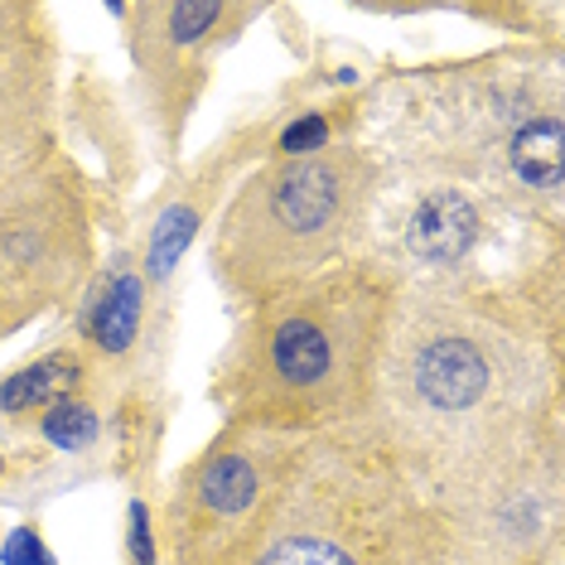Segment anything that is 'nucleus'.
Segmentation results:
<instances>
[{"label": "nucleus", "instance_id": "f257e3e1", "mask_svg": "<svg viewBox=\"0 0 565 565\" xmlns=\"http://www.w3.org/2000/svg\"><path fill=\"white\" fill-rule=\"evenodd\" d=\"M542 382L536 343L493 310L420 290L392 300L367 411L416 473L469 479L522 455Z\"/></svg>", "mask_w": 565, "mask_h": 565}, {"label": "nucleus", "instance_id": "f03ea898", "mask_svg": "<svg viewBox=\"0 0 565 565\" xmlns=\"http://www.w3.org/2000/svg\"><path fill=\"white\" fill-rule=\"evenodd\" d=\"M396 280L382 266H333L262 295L217 367V396L237 426L300 435L363 420Z\"/></svg>", "mask_w": 565, "mask_h": 565}, {"label": "nucleus", "instance_id": "7ed1b4c3", "mask_svg": "<svg viewBox=\"0 0 565 565\" xmlns=\"http://www.w3.org/2000/svg\"><path fill=\"white\" fill-rule=\"evenodd\" d=\"M406 459L372 440H295L252 522L209 565H455Z\"/></svg>", "mask_w": 565, "mask_h": 565}, {"label": "nucleus", "instance_id": "20e7f679", "mask_svg": "<svg viewBox=\"0 0 565 565\" xmlns=\"http://www.w3.org/2000/svg\"><path fill=\"white\" fill-rule=\"evenodd\" d=\"M372 189L363 156H305L242 189L217 227V280L237 295H276L319 276L358 233Z\"/></svg>", "mask_w": 565, "mask_h": 565}, {"label": "nucleus", "instance_id": "39448f33", "mask_svg": "<svg viewBox=\"0 0 565 565\" xmlns=\"http://www.w3.org/2000/svg\"><path fill=\"white\" fill-rule=\"evenodd\" d=\"M483 237V209L473 203L469 189L459 184H430L420 189L416 203L406 209L396 242L411 266H426V271H455L469 262V252Z\"/></svg>", "mask_w": 565, "mask_h": 565}, {"label": "nucleus", "instance_id": "423d86ee", "mask_svg": "<svg viewBox=\"0 0 565 565\" xmlns=\"http://www.w3.org/2000/svg\"><path fill=\"white\" fill-rule=\"evenodd\" d=\"M561 111L546 107V111H532L526 121L512 126L508 136V164L518 174V184L536 189L546 199H561L565 189V164H561Z\"/></svg>", "mask_w": 565, "mask_h": 565}, {"label": "nucleus", "instance_id": "0eeeda50", "mask_svg": "<svg viewBox=\"0 0 565 565\" xmlns=\"http://www.w3.org/2000/svg\"><path fill=\"white\" fill-rule=\"evenodd\" d=\"M140 319H146V280L131 266H117L93 305V343L102 353H126L140 333Z\"/></svg>", "mask_w": 565, "mask_h": 565}, {"label": "nucleus", "instance_id": "6e6552de", "mask_svg": "<svg viewBox=\"0 0 565 565\" xmlns=\"http://www.w3.org/2000/svg\"><path fill=\"white\" fill-rule=\"evenodd\" d=\"M78 377H83L78 358L73 353H49L34 367H24L10 382H0V411L24 416V411H34V406H54V402H63V396L73 392V382Z\"/></svg>", "mask_w": 565, "mask_h": 565}, {"label": "nucleus", "instance_id": "1a4fd4ad", "mask_svg": "<svg viewBox=\"0 0 565 565\" xmlns=\"http://www.w3.org/2000/svg\"><path fill=\"white\" fill-rule=\"evenodd\" d=\"M40 430H44V440L58 445V449H83V445L97 440V411L73 402V396H63V402H54L44 411Z\"/></svg>", "mask_w": 565, "mask_h": 565}, {"label": "nucleus", "instance_id": "9d476101", "mask_svg": "<svg viewBox=\"0 0 565 565\" xmlns=\"http://www.w3.org/2000/svg\"><path fill=\"white\" fill-rule=\"evenodd\" d=\"M189 237H194V209H170L156 223V233H150V252H146V266H150V276H170V266L184 256L189 247Z\"/></svg>", "mask_w": 565, "mask_h": 565}, {"label": "nucleus", "instance_id": "9b49d317", "mask_svg": "<svg viewBox=\"0 0 565 565\" xmlns=\"http://www.w3.org/2000/svg\"><path fill=\"white\" fill-rule=\"evenodd\" d=\"M324 146H329V121L319 111H300V121H290L286 136H280V156H290V160L319 156Z\"/></svg>", "mask_w": 565, "mask_h": 565}, {"label": "nucleus", "instance_id": "f8f14e48", "mask_svg": "<svg viewBox=\"0 0 565 565\" xmlns=\"http://www.w3.org/2000/svg\"><path fill=\"white\" fill-rule=\"evenodd\" d=\"M0 561L6 565H54V556H49L44 542H40V532H30V526L10 536L6 551H0Z\"/></svg>", "mask_w": 565, "mask_h": 565}, {"label": "nucleus", "instance_id": "ddd939ff", "mask_svg": "<svg viewBox=\"0 0 565 565\" xmlns=\"http://www.w3.org/2000/svg\"><path fill=\"white\" fill-rule=\"evenodd\" d=\"M131 561L136 565H156V536H150V512L146 503H131Z\"/></svg>", "mask_w": 565, "mask_h": 565}, {"label": "nucleus", "instance_id": "4468645a", "mask_svg": "<svg viewBox=\"0 0 565 565\" xmlns=\"http://www.w3.org/2000/svg\"><path fill=\"white\" fill-rule=\"evenodd\" d=\"M0 15H6V10H0Z\"/></svg>", "mask_w": 565, "mask_h": 565}]
</instances>
